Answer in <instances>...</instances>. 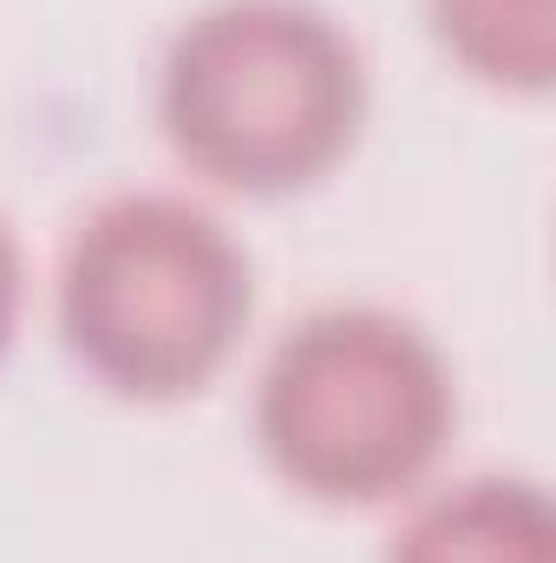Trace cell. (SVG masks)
<instances>
[{
  "label": "cell",
  "mask_w": 556,
  "mask_h": 563,
  "mask_svg": "<svg viewBox=\"0 0 556 563\" xmlns=\"http://www.w3.org/2000/svg\"><path fill=\"white\" fill-rule=\"evenodd\" d=\"M59 321L86 374L132 400H177L216 380L249 321V256L164 190L99 203L59 269Z\"/></svg>",
  "instance_id": "2"
},
{
  "label": "cell",
  "mask_w": 556,
  "mask_h": 563,
  "mask_svg": "<svg viewBox=\"0 0 556 563\" xmlns=\"http://www.w3.org/2000/svg\"><path fill=\"white\" fill-rule=\"evenodd\" d=\"M438 26L485 79L544 86V66H551L544 0H438Z\"/></svg>",
  "instance_id": "5"
},
{
  "label": "cell",
  "mask_w": 556,
  "mask_h": 563,
  "mask_svg": "<svg viewBox=\"0 0 556 563\" xmlns=\"http://www.w3.org/2000/svg\"><path fill=\"white\" fill-rule=\"evenodd\" d=\"M360 53L301 0H223L164 59V132L190 170L230 190L314 184L360 125Z\"/></svg>",
  "instance_id": "1"
},
{
  "label": "cell",
  "mask_w": 556,
  "mask_h": 563,
  "mask_svg": "<svg viewBox=\"0 0 556 563\" xmlns=\"http://www.w3.org/2000/svg\"><path fill=\"white\" fill-rule=\"evenodd\" d=\"M551 525L531 485H458L393 538L387 563H551Z\"/></svg>",
  "instance_id": "4"
},
{
  "label": "cell",
  "mask_w": 556,
  "mask_h": 563,
  "mask_svg": "<svg viewBox=\"0 0 556 563\" xmlns=\"http://www.w3.org/2000/svg\"><path fill=\"white\" fill-rule=\"evenodd\" d=\"M256 426L294 492L374 505L407 492L438 459L452 387L419 328L374 308H327L288 328L276 347Z\"/></svg>",
  "instance_id": "3"
},
{
  "label": "cell",
  "mask_w": 556,
  "mask_h": 563,
  "mask_svg": "<svg viewBox=\"0 0 556 563\" xmlns=\"http://www.w3.org/2000/svg\"><path fill=\"white\" fill-rule=\"evenodd\" d=\"M20 301H26V263H20V243H13V230L0 217V354H7V341L20 328Z\"/></svg>",
  "instance_id": "6"
}]
</instances>
